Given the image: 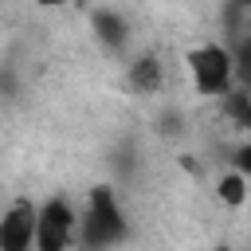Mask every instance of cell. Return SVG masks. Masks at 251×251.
<instances>
[{
	"label": "cell",
	"instance_id": "cell-3",
	"mask_svg": "<svg viewBox=\"0 0 251 251\" xmlns=\"http://www.w3.org/2000/svg\"><path fill=\"white\" fill-rule=\"evenodd\" d=\"M78 235V216L63 196H51L39 204V224H35V251H71Z\"/></svg>",
	"mask_w": 251,
	"mask_h": 251
},
{
	"label": "cell",
	"instance_id": "cell-1",
	"mask_svg": "<svg viewBox=\"0 0 251 251\" xmlns=\"http://www.w3.org/2000/svg\"><path fill=\"white\" fill-rule=\"evenodd\" d=\"M78 235L86 247L94 251H106V247H118L126 239V212L118 204V192L110 184H98L90 196H86V212L78 216Z\"/></svg>",
	"mask_w": 251,
	"mask_h": 251
},
{
	"label": "cell",
	"instance_id": "cell-6",
	"mask_svg": "<svg viewBox=\"0 0 251 251\" xmlns=\"http://www.w3.org/2000/svg\"><path fill=\"white\" fill-rule=\"evenodd\" d=\"M161 78H165V67H161L157 55H141V59L129 63V86H133V90L153 94V90L161 86Z\"/></svg>",
	"mask_w": 251,
	"mask_h": 251
},
{
	"label": "cell",
	"instance_id": "cell-9",
	"mask_svg": "<svg viewBox=\"0 0 251 251\" xmlns=\"http://www.w3.org/2000/svg\"><path fill=\"white\" fill-rule=\"evenodd\" d=\"M231 169H235V173H243V176L251 180V137H247V141L231 153Z\"/></svg>",
	"mask_w": 251,
	"mask_h": 251
},
{
	"label": "cell",
	"instance_id": "cell-11",
	"mask_svg": "<svg viewBox=\"0 0 251 251\" xmlns=\"http://www.w3.org/2000/svg\"><path fill=\"white\" fill-rule=\"evenodd\" d=\"M216 251H231V247H216Z\"/></svg>",
	"mask_w": 251,
	"mask_h": 251
},
{
	"label": "cell",
	"instance_id": "cell-4",
	"mask_svg": "<svg viewBox=\"0 0 251 251\" xmlns=\"http://www.w3.org/2000/svg\"><path fill=\"white\" fill-rule=\"evenodd\" d=\"M35 224H39V204L12 200L0 212V251H35Z\"/></svg>",
	"mask_w": 251,
	"mask_h": 251
},
{
	"label": "cell",
	"instance_id": "cell-10",
	"mask_svg": "<svg viewBox=\"0 0 251 251\" xmlns=\"http://www.w3.org/2000/svg\"><path fill=\"white\" fill-rule=\"evenodd\" d=\"M39 4H43V8H55V4H63V0H39Z\"/></svg>",
	"mask_w": 251,
	"mask_h": 251
},
{
	"label": "cell",
	"instance_id": "cell-7",
	"mask_svg": "<svg viewBox=\"0 0 251 251\" xmlns=\"http://www.w3.org/2000/svg\"><path fill=\"white\" fill-rule=\"evenodd\" d=\"M216 196H220V204H227V208H243L247 196H251V180H247L243 173L227 169V173H220V180H216Z\"/></svg>",
	"mask_w": 251,
	"mask_h": 251
},
{
	"label": "cell",
	"instance_id": "cell-2",
	"mask_svg": "<svg viewBox=\"0 0 251 251\" xmlns=\"http://www.w3.org/2000/svg\"><path fill=\"white\" fill-rule=\"evenodd\" d=\"M184 67H188L192 90L200 98H224V94H231L235 67H231V51L224 43H196L184 55Z\"/></svg>",
	"mask_w": 251,
	"mask_h": 251
},
{
	"label": "cell",
	"instance_id": "cell-5",
	"mask_svg": "<svg viewBox=\"0 0 251 251\" xmlns=\"http://www.w3.org/2000/svg\"><path fill=\"white\" fill-rule=\"evenodd\" d=\"M90 31L106 51H126L129 47V20L114 8H94L90 12Z\"/></svg>",
	"mask_w": 251,
	"mask_h": 251
},
{
	"label": "cell",
	"instance_id": "cell-8",
	"mask_svg": "<svg viewBox=\"0 0 251 251\" xmlns=\"http://www.w3.org/2000/svg\"><path fill=\"white\" fill-rule=\"evenodd\" d=\"M231 67H235V82L243 86V90H251V35H243V31H235V39H231Z\"/></svg>",
	"mask_w": 251,
	"mask_h": 251
}]
</instances>
